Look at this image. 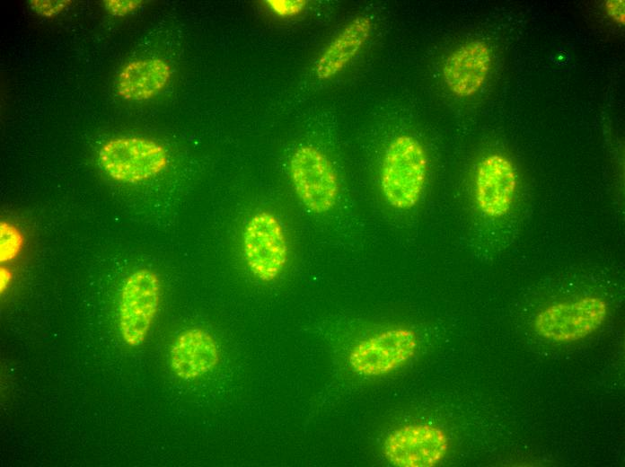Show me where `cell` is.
Wrapping results in <instances>:
<instances>
[{"instance_id":"1","label":"cell","mask_w":625,"mask_h":467,"mask_svg":"<svg viewBox=\"0 0 625 467\" xmlns=\"http://www.w3.org/2000/svg\"><path fill=\"white\" fill-rule=\"evenodd\" d=\"M427 172V157L413 137H395L386 148L381 168V189L394 208L407 210L417 205Z\"/></svg>"},{"instance_id":"2","label":"cell","mask_w":625,"mask_h":467,"mask_svg":"<svg viewBox=\"0 0 625 467\" xmlns=\"http://www.w3.org/2000/svg\"><path fill=\"white\" fill-rule=\"evenodd\" d=\"M168 154L160 143L140 137H119L105 142L99 162L113 180L136 183L158 175L168 165Z\"/></svg>"},{"instance_id":"3","label":"cell","mask_w":625,"mask_h":467,"mask_svg":"<svg viewBox=\"0 0 625 467\" xmlns=\"http://www.w3.org/2000/svg\"><path fill=\"white\" fill-rule=\"evenodd\" d=\"M162 286L158 275L142 268L125 280L119 304V328L124 342L139 346L145 339L157 314Z\"/></svg>"},{"instance_id":"4","label":"cell","mask_w":625,"mask_h":467,"mask_svg":"<svg viewBox=\"0 0 625 467\" xmlns=\"http://www.w3.org/2000/svg\"><path fill=\"white\" fill-rule=\"evenodd\" d=\"M608 305L597 296H583L573 301L550 304L533 320L535 331L555 342L580 340L595 332L608 317Z\"/></svg>"},{"instance_id":"5","label":"cell","mask_w":625,"mask_h":467,"mask_svg":"<svg viewBox=\"0 0 625 467\" xmlns=\"http://www.w3.org/2000/svg\"><path fill=\"white\" fill-rule=\"evenodd\" d=\"M246 264L262 282L276 279L288 260V244L281 222L268 211L253 215L242 234Z\"/></svg>"},{"instance_id":"6","label":"cell","mask_w":625,"mask_h":467,"mask_svg":"<svg viewBox=\"0 0 625 467\" xmlns=\"http://www.w3.org/2000/svg\"><path fill=\"white\" fill-rule=\"evenodd\" d=\"M290 176L302 203L312 212L322 214L336 204L339 182L329 158L312 145H302L292 154Z\"/></svg>"},{"instance_id":"7","label":"cell","mask_w":625,"mask_h":467,"mask_svg":"<svg viewBox=\"0 0 625 467\" xmlns=\"http://www.w3.org/2000/svg\"><path fill=\"white\" fill-rule=\"evenodd\" d=\"M418 349L414 330L398 327L383 330L358 342L350 351L351 369L363 376H382L408 363Z\"/></svg>"},{"instance_id":"8","label":"cell","mask_w":625,"mask_h":467,"mask_svg":"<svg viewBox=\"0 0 625 467\" xmlns=\"http://www.w3.org/2000/svg\"><path fill=\"white\" fill-rule=\"evenodd\" d=\"M387 461L397 467H433L449 450V438L440 427L409 424L392 430L383 442Z\"/></svg>"},{"instance_id":"9","label":"cell","mask_w":625,"mask_h":467,"mask_svg":"<svg viewBox=\"0 0 625 467\" xmlns=\"http://www.w3.org/2000/svg\"><path fill=\"white\" fill-rule=\"evenodd\" d=\"M516 183L509 159L497 154L483 158L475 176V198L480 212L490 218L506 216L512 207Z\"/></svg>"},{"instance_id":"10","label":"cell","mask_w":625,"mask_h":467,"mask_svg":"<svg viewBox=\"0 0 625 467\" xmlns=\"http://www.w3.org/2000/svg\"><path fill=\"white\" fill-rule=\"evenodd\" d=\"M490 66L488 45L481 40H471L460 46L446 58L443 68L444 81L454 95L470 97L485 83Z\"/></svg>"},{"instance_id":"11","label":"cell","mask_w":625,"mask_h":467,"mask_svg":"<svg viewBox=\"0 0 625 467\" xmlns=\"http://www.w3.org/2000/svg\"><path fill=\"white\" fill-rule=\"evenodd\" d=\"M219 361V350L213 336L199 328L182 331L170 350L173 373L183 380H195L211 371Z\"/></svg>"},{"instance_id":"12","label":"cell","mask_w":625,"mask_h":467,"mask_svg":"<svg viewBox=\"0 0 625 467\" xmlns=\"http://www.w3.org/2000/svg\"><path fill=\"white\" fill-rule=\"evenodd\" d=\"M172 78L170 65L161 58L134 60L118 75V93L128 101H144L161 93Z\"/></svg>"},{"instance_id":"13","label":"cell","mask_w":625,"mask_h":467,"mask_svg":"<svg viewBox=\"0 0 625 467\" xmlns=\"http://www.w3.org/2000/svg\"><path fill=\"white\" fill-rule=\"evenodd\" d=\"M372 21L361 15L352 20L329 44L317 61L315 72L320 80H328L341 72L357 55L368 40Z\"/></svg>"},{"instance_id":"14","label":"cell","mask_w":625,"mask_h":467,"mask_svg":"<svg viewBox=\"0 0 625 467\" xmlns=\"http://www.w3.org/2000/svg\"><path fill=\"white\" fill-rule=\"evenodd\" d=\"M0 258L8 261L15 258L23 245V235L20 230L8 222H2L0 227Z\"/></svg>"},{"instance_id":"15","label":"cell","mask_w":625,"mask_h":467,"mask_svg":"<svg viewBox=\"0 0 625 467\" xmlns=\"http://www.w3.org/2000/svg\"><path fill=\"white\" fill-rule=\"evenodd\" d=\"M31 8L39 14L41 16L45 17H49L56 15L59 13H61L63 10H65L69 4L71 3L70 1L65 0V1H31L30 2Z\"/></svg>"},{"instance_id":"16","label":"cell","mask_w":625,"mask_h":467,"mask_svg":"<svg viewBox=\"0 0 625 467\" xmlns=\"http://www.w3.org/2000/svg\"><path fill=\"white\" fill-rule=\"evenodd\" d=\"M270 8L281 16L294 15L300 13L306 4L305 1H285L270 0L267 1Z\"/></svg>"},{"instance_id":"17","label":"cell","mask_w":625,"mask_h":467,"mask_svg":"<svg viewBox=\"0 0 625 467\" xmlns=\"http://www.w3.org/2000/svg\"><path fill=\"white\" fill-rule=\"evenodd\" d=\"M141 3L136 0H108L104 2V6L113 15H125L135 11Z\"/></svg>"},{"instance_id":"18","label":"cell","mask_w":625,"mask_h":467,"mask_svg":"<svg viewBox=\"0 0 625 467\" xmlns=\"http://www.w3.org/2000/svg\"><path fill=\"white\" fill-rule=\"evenodd\" d=\"M608 14L617 22L624 24V1L611 0L606 3Z\"/></svg>"},{"instance_id":"19","label":"cell","mask_w":625,"mask_h":467,"mask_svg":"<svg viewBox=\"0 0 625 467\" xmlns=\"http://www.w3.org/2000/svg\"><path fill=\"white\" fill-rule=\"evenodd\" d=\"M11 272L5 269V268H1V278H0V283H1V292L3 293L8 286L9 282L11 280Z\"/></svg>"}]
</instances>
